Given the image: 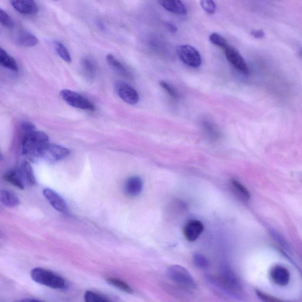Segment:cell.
Here are the masks:
<instances>
[{"label":"cell","mask_w":302,"mask_h":302,"mask_svg":"<svg viewBox=\"0 0 302 302\" xmlns=\"http://www.w3.org/2000/svg\"><path fill=\"white\" fill-rule=\"evenodd\" d=\"M160 85L165 91H166L170 96L174 99H178L180 97V94L176 89L172 86L170 85L169 83L165 82V81H161Z\"/></svg>","instance_id":"31"},{"label":"cell","mask_w":302,"mask_h":302,"mask_svg":"<svg viewBox=\"0 0 302 302\" xmlns=\"http://www.w3.org/2000/svg\"><path fill=\"white\" fill-rule=\"evenodd\" d=\"M23 178V172L19 171V170H10L4 175V179L5 181L21 189H24Z\"/></svg>","instance_id":"17"},{"label":"cell","mask_w":302,"mask_h":302,"mask_svg":"<svg viewBox=\"0 0 302 302\" xmlns=\"http://www.w3.org/2000/svg\"><path fill=\"white\" fill-rule=\"evenodd\" d=\"M143 183L141 178L138 177H131L126 182L125 192L131 196H136L141 192Z\"/></svg>","instance_id":"16"},{"label":"cell","mask_w":302,"mask_h":302,"mask_svg":"<svg viewBox=\"0 0 302 302\" xmlns=\"http://www.w3.org/2000/svg\"><path fill=\"white\" fill-rule=\"evenodd\" d=\"M55 49L57 51V55L59 56L61 59L66 61L67 63L72 62L71 56L67 49L65 46L60 41H56L54 43Z\"/></svg>","instance_id":"23"},{"label":"cell","mask_w":302,"mask_h":302,"mask_svg":"<svg viewBox=\"0 0 302 302\" xmlns=\"http://www.w3.org/2000/svg\"><path fill=\"white\" fill-rule=\"evenodd\" d=\"M270 276L272 281L281 286L289 284L290 279L289 271L283 265H276L270 271Z\"/></svg>","instance_id":"9"},{"label":"cell","mask_w":302,"mask_h":302,"mask_svg":"<svg viewBox=\"0 0 302 302\" xmlns=\"http://www.w3.org/2000/svg\"><path fill=\"white\" fill-rule=\"evenodd\" d=\"M115 91L120 98L130 105H135L139 102V96L138 92L130 84L124 81L116 82Z\"/></svg>","instance_id":"7"},{"label":"cell","mask_w":302,"mask_h":302,"mask_svg":"<svg viewBox=\"0 0 302 302\" xmlns=\"http://www.w3.org/2000/svg\"><path fill=\"white\" fill-rule=\"evenodd\" d=\"M178 57L186 65L197 68L202 63V58L195 47L189 45H181L177 49Z\"/></svg>","instance_id":"6"},{"label":"cell","mask_w":302,"mask_h":302,"mask_svg":"<svg viewBox=\"0 0 302 302\" xmlns=\"http://www.w3.org/2000/svg\"><path fill=\"white\" fill-rule=\"evenodd\" d=\"M166 26L167 29H169V30L170 31V33H177V30H178V28L177 26H175V24L171 23H169V22H168V23H166Z\"/></svg>","instance_id":"35"},{"label":"cell","mask_w":302,"mask_h":302,"mask_svg":"<svg viewBox=\"0 0 302 302\" xmlns=\"http://www.w3.org/2000/svg\"><path fill=\"white\" fill-rule=\"evenodd\" d=\"M256 293L258 298L264 302H292L282 300L281 299L274 297L273 296L263 292L261 290H256Z\"/></svg>","instance_id":"30"},{"label":"cell","mask_w":302,"mask_h":302,"mask_svg":"<svg viewBox=\"0 0 302 302\" xmlns=\"http://www.w3.org/2000/svg\"><path fill=\"white\" fill-rule=\"evenodd\" d=\"M217 283L222 289L237 298L242 297V286L233 271L228 267L223 268Z\"/></svg>","instance_id":"4"},{"label":"cell","mask_w":302,"mask_h":302,"mask_svg":"<svg viewBox=\"0 0 302 302\" xmlns=\"http://www.w3.org/2000/svg\"><path fill=\"white\" fill-rule=\"evenodd\" d=\"M0 202L5 206L9 208H14L19 204V200L18 197L13 192L7 190H0Z\"/></svg>","instance_id":"19"},{"label":"cell","mask_w":302,"mask_h":302,"mask_svg":"<svg viewBox=\"0 0 302 302\" xmlns=\"http://www.w3.org/2000/svg\"><path fill=\"white\" fill-rule=\"evenodd\" d=\"M82 66L84 71L89 76H94L96 73V68L93 61L89 58H84L82 61Z\"/></svg>","instance_id":"28"},{"label":"cell","mask_w":302,"mask_h":302,"mask_svg":"<svg viewBox=\"0 0 302 302\" xmlns=\"http://www.w3.org/2000/svg\"><path fill=\"white\" fill-rule=\"evenodd\" d=\"M49 137L40 131L26 134L23 141V152L31 159L43 157L46 148L49 144Z\"/></svg>","instance_id":"1"},{"label":"cell","mask_w":302,"mask_h":302,"mask_svg":"<svg viewBox=\"0 0 302 302\" xmlns=\"http://www.w3.org/2000/svg\"><path fill=\"white\" fill-rule=\"evenodd\" d=\"M193 262H194L195 266L201 268V269L208 268L209 264L208 260L207 259L206 257L204 256L203 254L199 253L194 254L193 256Z\"/></svg>","instance_id":"29"},{"label":"cell","mask_w":302,"mask_h":302,"mask_svg":"<svg viewBox=\"0 0 302 302\" xmlns=\"http://www.w3.org/2000/svg\"><path fill=\"white\" fill-rule=\"evenodd\" d=\"M106 281H107L109 284H111L112 286L122 290L123 292L129 293V294H132L133 293L132 288L121 279L115 278H109L106 279Z\"/></svg>","instance_id":"22"},{"label":"cell","mask_w":302,"mask_h":302,"mask_svg":"<svg viewBox=\"0 0 302 302\" xmlns=\"http://www.w3.org/2000/svg\"><path fill=\"white\" fill-rule=\"evenodd\" d=\"M18 302H42L39 301L38 300H36V299H34L26 298V299H21V300L19 301Z\"/></svg>","instance_id":"36"},{"label":"cell","mask_w":302,"mask_h":302,"mask_svg":"<svg viewBox=\"0 0 302 302\" xmlns=\"http://www.w3.org/2000/svg\"><path fill=\"white\" fill-rule=\"evenodd\" d=\"M0 23L2 26L12 29L15 26V23L11 17L1 8H0Z\"/></svg>","instance_id":"27"},{"label":"cell","mask_w":302,"mask_h":302,"mask_svg":"<svg viewBox=\"0 0 302 302\" xmlns=\"http://www.w3.org/2000/svg\"><path fill=\"white\" fill-rule=\"evenodd\" d=\"M226 59L234 68L245 75L249 74L250 70L245 58L234 47L228 45L225 49Z\"/></svg>","instance_id":"8"},{"label":"cell","mask_w":302,"mask_h":302,"mask_svg":"<svg viewBox=\"0 0 302 302\" xmlns=\"http://www.w3.org/2000/svg\"><path fill=\"white\" fill-rule=\"evenodd\" d=\"M21 128L26 134L36 131L35 125L27 121H24L21 123Z\"/></svg>","instance_id":"33"},{"label":"cell","mask_w":302,"mask_h":302,"mask_svg":"<svg viewBox=\"0 0 302 302\" xmlns=\"http://www.w3.org/2000/svg\"><path fill=\"white\" fill-rule=\"evenodd\" d=\"M23 174L24 177L26 179L28 183L32 185H34L36 183V178L33 172L32 166L27 162H24L23 165Z\"/></svg>","instance_id":"24"},{"label":"cell","mask_w":302,"mask_h":302,"mask_svg":"<svg viewBox=\"0 0 302 302\" xmlns=\"http://www.w3.org/2000/svg\"><path fill=\"white\" fill-rule=\"evenodd\" d=\"M204 230L203 223L198 220H191L184 228V234L189 242H194L200 237Z\"/></svg>","instance_id":"12"},{"label":"cell","mask_w":302,"mask_h":302,"mask_svg":"<svg viewBox=\"0 0 302 302\" xmlns=\"http://www.w3.org/2000/svg\"><path fill=\"white\" fill-rule=\"evenodd\" d=\"M43 194L46 199L53 206V208L58 211L66 213L68 211V208L65 201L57 193L50 189H45L43 191Z\"/></svg>","instance_id":"13"},{"label":"cell","mask_w":302,"mask_h":302,"mask_svg":"<svg viewBox=\"0 0 302 302\" xmlns=\"http://www.w3.org/2000/svg\"><path fill=\"white\" fill-rule=\"evenodd\" d=\"M86 302H111L109 299L99 293L87 291L85 294Z\"/></svg>","instance_id":"25"},{"label":"cell","mask_w":302,"mask_h":302,"mask_svg":"<svg viewBox=\"0 0 302 302\" xmlns=\"http://www.w3.org/2000/svg\"><path fill=\"white\" fill-rule=\"evenodd\" d=\"M165 9L178 15H186L187 9L183 2L178 0H169L159 2Z\"/></svg>","instance_id":"15"},{"label":"cell","mask_w":302,"mask_h":302,"mask_svg":"<svg viewBox=\"0 0 302 302\" xmlns=\"http://www.w3.org/2000/svg\"><path fill=\"white\" fill-rule=\"evenodd\" d=\"M0 65L11 71H18L19 67L16 60L5 50L0 47Z\"/></svg>","instance_id":"18"},{"label":"cell","mask_w":302,"mask_h":302,"mask_svg":"<svg viewBox=\"0 0 302 302\" xmlns=\"http://www.w3.org/2000/svg\"><path fill=\"white\" fill-rule=\"evenodd\" d=\"M97 26H98L100 29L105 30V26L101 23V22L100 21L97 22Z\"/></svg>","instance_id":"37"},{"label":"cell","mask_w":302,"mask_h":302,"mask_svg":"<svg viewBox=\"0 0 302 302\" xmlns=\"http://www.w3.org/2000/svg\"><path fill=\"white\" fill-rule=\"evenodd\" d=\"M17 12L24 15H36L38 12V7L33 0H19L10 1Z\"/></svg>","instance_id":"11"},{"label":"cell","mask_w":302,"mask_h":302,"mask_svg":"<svg viewBox=\"0 0 302 302\" xmlns=\"http://www.w3.org/2000/svg\"><path fill=\"white\" fill-rule=\"evenodd\" d=\"M209 40L212 44L225 49L229 44L227 41L223 36L217 33H213L209 36Z\"/></svg>","instance_id":"26"},{"label":"cell","mask_w":302,"mask_h":302,"mask_svg":"<svg viewBox=\"0 0 302 302\" xmlns=\"http://www.w3.org/2000/svg\"><path fill=\"white\" fill-rule=\"evenodd\" d=\"M69 153V151L66 148L58 145L49 144L42 158L51 161H57L67 157Z\"/></svg>","instance_id":"10"},{"label":"cell","mask_w":302,"mask_h":302,"mask_svg":"<svg viewBox=\"0 0 302 302\" xmlns=\"http://www.w3.org/2000/svg\"><path fill=\"white\" fill-rule=\"evenodd\" d=\"M31 277L36 283L54 289H62L66 287L63 278L55 273L40 267L33 268Z\"/></svg>","instance_id":"2"},{"label":"cell","mask_w":302,"mask_h":302,"mask_svg":"<svg viewBox=\"0 0 302 302\" xmlns=\"http://www.w3.org/2000/svg\"><path fill=\"white\" fill-rule=\"evenodd\" d=\"M232 187H233L234 191L236 194L245 201H248L250 199V195L247 189L238 181L236 180H232L231 181Z\"/></svg>","instance_id":"21"},{"label":"cell","mask_w":302,"mask_h":302,"mask_svg":"<svg viewBox=\"0 0 302 302\" xmlns=\"http://www.w3.org/2000/svg\"><path fill=\"white\" fill-rule=\"evenodd\" d=\"M201 7L208 14H214L216 10V5L215 2L211 0H203L200 1Z\"/></svg>","instance_id":"32"},{"label":"cell","mask_w":302,"mask_h":302,"mask_svg":"<svg viewBox=\"0 0 302 302\" xmlns=\"http://www.w3.org/2000/svg\"><path fill=\"white\" fill-rule=\"evenodd\" d=\"M253 38L261 39L264 38L265 33L262 30H253L250 33Z\"/></svg>","instance_id":"34"},{"label":"cell","mask_w":302,"mask_h":302,"mask_svg":"<svg viewBox=\"0 0 302 302\" xmlns=\"http://www.w3.org/2000/svg\"><path fill=\"white\" fill-rule=\"evenodd\" d=\"M167 275L170 280L184 289L193 290L197 289V283L186 268L179 265H172L168 268Z\"/></svg>","instance_id":"3"},{"label":"cell","mask_w":302,"mask_h":302,"mask_svg":"<svg viewBox=\"0 0 302 302\" xmlns=\"http://www.w3.org/2000/svg\"><path fill=\"white\" fill-rule=\"evenodd\" d=\"M60 96L68 105L80 110L94 111L95 106L90 100L74 91L63 89L61 91Z\"/></svg>","instance_id":"5"},{"label":"cell","mask_w":302,"mask_h":302,"mask_svg":"<svg viewBox=\"0 0 302 302\" xmlns=\"http://www.w3.org/2000/svg\"><path fill=\"white\" fill-rule=\"evenodd\" d=\"M1 157V153H0V158Z\"/></svg>","instance_id":"38"},{"label":"cell","mask_w":302,"mask_h":302,"mask_svg":"<svg viewBox=\"0 0 302 302\" xmlns=\"http://www.w3.org/2000/svg\"><path fill=\"white\" fill-rule=\"evenodd\" d=\"M15 42L19 46L30 47L37 45L38 40L32 33L27 31H21L16 35Z\"/></svg>","instance_id":"14"},{"label":"cell","mask_w":302,"mask_h":302,"mask_svg":"<svg viewBox=\"0 0 302 302\" xmlns=\"http://www.w3.org/2000/svg\"><path fill=\"white\" fill-rule=\"evenodd\" d=\"M106 60L114 71L119 73L120 74L125 76H130V73L127 71L125 66L120 62V61L114 57V56L108 54L106 56Z\"/></svg>","instance_id":"20"}]
</instances>
